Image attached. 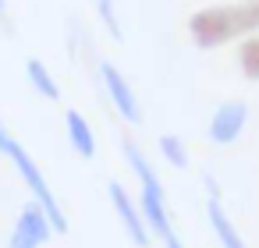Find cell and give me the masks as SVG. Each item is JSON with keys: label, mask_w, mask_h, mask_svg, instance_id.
I'll return each instance as SVG.
<instances>
[{"label": "cell", "mask_w": 259, "mask_h": 248, "mask_svg": "<svg viewBox=\"0 0 259 248\" xmlns=\"http://www.w3.org/2000/svg\"><path fill=\"white\" fill-rule=\"evenodd\" d=\"M110 202H114V213H117V220L124 223L128 237H132L139 248H146V244H149V227H146V220H142L139 206L132 202V195L124 191V184H121V181H110Z\"/></svg>", "instance_id": "6"}, {"label": "cell", "mask_w": 259, "mask_h": 248, "mask_svg": "<svg viewBox=\"0 0 259 248\" xmlns=\"http://www.w3.org/2000/svg\"><path fill=\"white\" fill-rule=\"evenodd\" d=\"M245 15H248V25L259 29V0H248V4H245Z\"/></svg>", "instance_id": "13"}, {"label": "cell", "mask_w": 259, "mask_h": 248, "mask_svg": "<svg viewBox=\"0 0 259 248\" xmlns=\"http://www.w3.org/2000/svg\"><path fill=\"white\" fill-rule=\"evenodd\" d=\"M64 124H68V142H71V149H75L82 160H93V156H96V135H93L89 121H85L78 110H68Z\"/></svg>", "instance_id": "7"}, {"label": "cell", "mask_w": 259, "mask_h": 248, "mask_svg": "<svg viewBox=\"0 0 259 248\" xmlns=\"http://www.w3.org/2000/svg\"><path fill=\"white\" fill-rule=\"evenodd\" d=\"M238 64H241L245 78L259 82V36H248V39L241 43V50H238Z\"/></svg>", "instance_id": "10"}, {"label": "cell", "mask_w": 259, "mask_h": 248, "mask_svg": "<svg viewBox=\"0 0 259 248\" xmlns=\"http://www.w3.org/2000/svg\"><path fill=\"white\" fill-rule=\"evenodd\" d=\"M0 15H4V0H0Z\"/></svg>", "instance_id": "16"}, {"label": "cell", "mask_w": 259, "mask_h": 248, "mask_svg": "<svg viewBox=\"0 0 259 248\" xmlns=\"http://www.w3.org/2000/svg\"><path fill=\"white\" fill-rule=\"evenodd\" d=\"M209 223H213V234H217V241H220L224 248H248V244L241 241V234L234 230V223L227 220L220 199H209Z\"/></svg>", "instance_id": "8"}, {"label": "cell", "mask_w": 259, "mask_h": 248, "mask_svg": "<svg viewBox=\"0 0 259 248\" xmlns=\"http://www.w3.org/2000/svg\"><path fill=\"white\" fill-rule=\"evenodd\" d=\"M100 78H103V89H107L110 103L117 107V114H121L128 124H142V107H139V100H135L132 85L124 82V75H121L110 61H103V64H100Z\"/></svg>", "instance_id": "4"}, {"label": "cell", "mask_w": 259, "mask_h": 248, "mask_svg": "<svg viewBox=\"0 0 259 248\" xmlns=\"http://www.w3.org/2000/svg\"><path fill=\"white\" fill-rule=\"evenodd\" d=\"M4 156H11V163H15V167H18V174L25 177V184H29V191H32V202L47 213V220H50L54 234H64V230H68V216H64V209H61V202H57L54 188L47 184L43 170H39V167H36V160L25 153V145H18V142L11 138V145L4 149Z\"/></svg>", "instance_id": "2"}, {"label": "cell", "mask_w": 259, "mask_h": 248, "mask_svg": "<svg viewBox=\"0 0 259 248\" xmlns=\"http://www.w3.org/2000/svg\"><path fill=\"white\" fill-rule=\"evenodd\" d=\"M25 75H29V82H32V89H36L39 96H47V100H57V96H61V85L54 82V75L47 71V64H43V61H36V57H32V61L25 64Z\"/></svg>", "instance_id": "9"}, {"label": "cell", "mask_w": 259, "mask_h": 248, "mask_svg": "<svg viewBox=\"0 0 259 248\" xmlns=\"http://www.w3.org/2000/svg\"><path fill=\"white\" fill-rule=\"evenodd\" d=\"M245 121H248V107H245L241 100H231V103H224V107L213 110L206 135H209V142H217V145H231V142H238Z\"/></svg>", "instance_id": "5"}, {"label": "cell", "mask_w": 259, "mask_h": 248, "mask_svg": "<svg viewBox=\"0 0 259 248\" xmlns=\"http://www.w3.org/2000/svg\"><path fill=\"white\" fill-rule=\"evenodd\" d=\"M160 153H163V160H167L170 167H185V163H188V153H185V145H181L178 135H163V138H160Z\"/></svg>", "instance_id": "11"}, {"label": "cell", "mask_w": 259, "mask_h": 248, "mask_svg": "<svg viewBox=\"0 0 259 248\" xmlns=\"http://www.w3.org/2000/svg\"><path fill=\"white\" fill-rule=\"evenodd\" d=\"M248 15L245 8H202L188 18V36L199 50H213V46H224L227 39L248 32Z\"/></svg>", "instance_id": "1"}, {"label": "cell", "mask_w": 259, "mask_h": 248, "mask_svg": "<svg viewBox=\"0 0 259 248\" xmlns=\"http://www.w3.org/2000/svg\"><path fill=\"white\" fill-rule=\"evenodd\" d=\"M11 145V135H8V128H4V121H0V153H4Z\"/></svg>", "instance_id": "15"}, {"label": "cell", "mask_w": 259, "mask_h": 248, "mask_svg": "<svg viewBox=\"0 0 259 248\" xmlns=\"http://www.w3.org/2000/svg\"><path fill=\"white\" fill-rule=\"evenodd\" d=\"M163 248H185V244H181V237H178V234L170 230V234L163 237Z\"/></svg>", "instance_id": "14"}, {"label": "cell", "mask_w": 259, "mask_h": 248, "mask_svg": "<svg viewBox=\"0 0 259 248\" xmlns=\"http://www.w3.org/2000/svg\"><path fill=\"white\" fill-rule=\"evenodd\" d=\"M96 11H100V22L107 25V32H110L114 39H121L124 32H121V25H117V15H114V0H96Z\"/></svg>", "instance_id": "12"}, {"label": "cell", "mask_w": 259, "mask_h": 248, "mask_svg": "<svg viewBox=\"0 0 259 248\" xmlns=\"http://www.w3.org/2000/svg\"><path fill=\"white\" fill-rule=\"evenodd\" d=\"M50 234H54V227H50L47 213L36 202H25L22 213H18V220H15V230H11L8 248H43L50 241Z\"/></svg>", "instance_id": "3"}]
</instances>
